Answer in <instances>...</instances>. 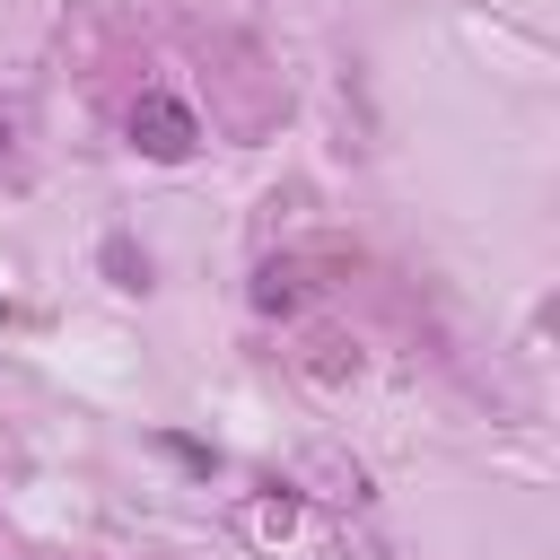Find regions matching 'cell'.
<instances>
[{"instance_id":"cell-1","label":"cell","mask_w":560,"mask_h":560,"mask_svg":"<svg viewBox=\"0 0 560 560\" xmlns=\"http://www.w3.org/2000/svg\"><path fill=\"white\" fill-rule=\"evenodd\" d=\"M192 140H201V122H192L175 96H140V105H131V149H149V158H192Z\"/></svg>"}]
</instances>
